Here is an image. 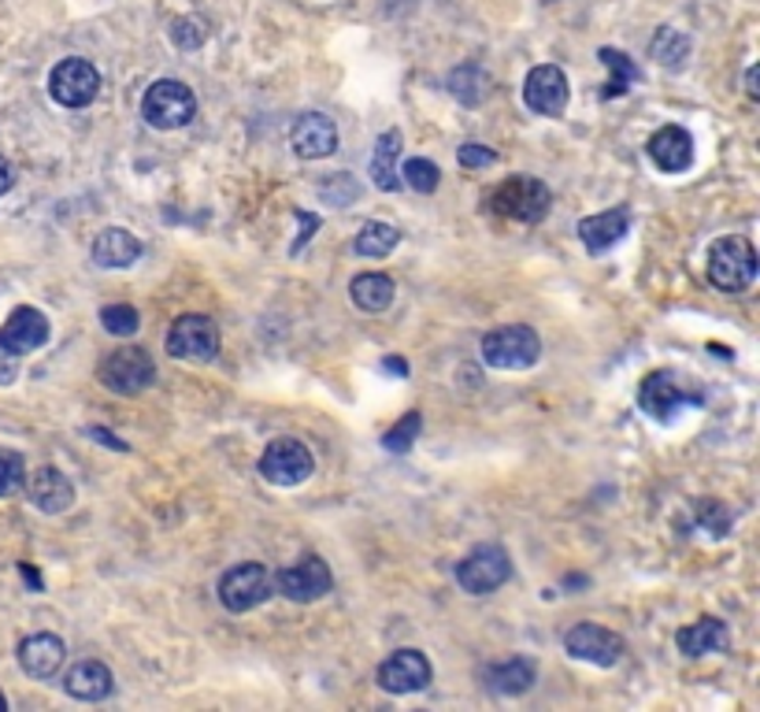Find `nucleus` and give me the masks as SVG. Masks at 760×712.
<instances>
[{
    "label": "nucleus",
    "mask_w": 760,
    "mask_h": 712,
    "mask_svg": "<svg viewBox=\"0 0 760 712\" xmlns=\"http://www.w3.org/2000/svg\"><path fill=\"white\" fill-rule=\"evenodd\" d=\"M101 323L108 334L127 338V334H138L141 315H138V308H130V305H108V308H101Z\"/></svg>",
    "instance_id": "35"
},
{
    "label": "nucleus",
    "mask_w": 760,
    "mask_h": 712,
    "mask_svg": "<svg viewBox=\"0 0 760 712\" xmlns=\"http://www.w3.org/2000/svg\"><path fill=\"white\" fill-rule=\"evenodd\" d=\"M627 227H631V208L620 205L612 211H601V216L579 219V238L594 256H601V253H609L623 234H627Z\"/></svg>",
    "instance_id": "21"
},
{
    "label": "nucleus",
    "mask_w": 760,
    "mask_h": 712,
    "mask_svg": "<svg viewBox=\"0 0 760 712\" xmlns=\"http://www.w3.org/2000/svg\"><path fill=\"white\" fill-rule=\"evenodd\" d=\"M26 490H31V502L42 508V513H49V516L67 513L71 502H74V486L67 483V475L60 468H49V464L34 471Z\"/></svg>",
    "instance_id": "22"
},
{
    "label": "nucleus",
    "mask_w": 760,
    "mask_h": 712,
    "mask_svg": "<svg viewBox=\"0 0 760 712\" xmlns=\"http://www.w3.org/2000/svg\"><path fill=\"white\" fill-rule=\"evenodd\" d=\"M698 524L705 527L712 538H727L735 516H730V508L724 502H716V497H701V502H698Z\"/></svg>",
    "instance_id": "33"
},
{
    "label": "nucleus",
    "mask_w": 760,
    "mask_h": 712,
    "mask_svg": "<svg viewBox=\"0 0 760 712\" xmlns=\"http://www.w3.org/2000/svg\"><path fill=\"white\" fill-rule=\"evenodd\" d=\"M676 646L682 657H705V653H719L730 646V631L716 616H701V620L676 631Z\"/></svg>",
    "instance_id": "20"
},
{
    "label": "nucleus",
    "mask_w": 760,
    "mask_h": 712,
    "mask_svg": "<svg viewBox=\"0 0 760 712\" xmlns=\"http://www.w3.org/2000/svg\"><path fill=\"white\" fill-rule=\"evenodd\" d=\"M709 283L724 294H742L753 286L757 278V253L746 238L738 234H727V238H716L709 249Z\"/></svg>",
    "instance_id": "2"
},
{
    "label": "nucleus",
    "mask_w": 760,
    "mask_h": 712,
    "mask_svg": "<svg viewBox=\"0 0 760 712\" xmlns=\"http://www.w3.org/2000/svg\"><path fill=\"white\" fill-rule=\"evenodd\" d=\"M272 586L283 598H290L297 605H308V601H315V598H323V594H331V586H334V575H331V567H326L320 556H301L297 564L290 567H283V572L275 575Z\"/></svg>",
    "instance_id": "12"
},
{
    "label": "nucleus",
    "mask_w": 760,
    "mask_h": 712,
    "mask_svg": "<svg viewBox=\"0 0 760 712\" xmlns=\"http://www.w3.org/2000/svg\"><path fill=\"white\" fill-rule=\"evenodd\" d=\"M646 152H649V160L657 163L660 171L679 175V171H687L690 163H694V138H690L682 127H660L649 138Z\"/></svg>",
    "instance_id": "19"
},
{
    "label": "nucleus",
    "mask_w": 760,
    "mask_h": 712,
    "mask_svg": "<svg viewBox=\"0 0 760 712\" xmlns=\"http://www.w3.org/2000/svg\"><path fill=\"white\" fill-rule=\"evenodd\" d=\"M90 438H97V441H104V446L119 449V453H127V441H119L115 435H108V430H101V427H90Z\"/></svg>",
    "instance_id": "42"
},
{
    "label": "nucleus",
    "mask_w": 760,
    "mask_h": 712,
    "mask_svg": "<svg viewBox=\"0 0 760 712\" xmlns=\"http://www.w3.org/2000/svg\"><path fill=\"white\" fill-rule=\"evenodd\" d=\"M457 160H460V168L479 171V168H490V163L497 160V152L490 146H479V141H468V146H460Z\"/></svg>",
    "instance_id": "39"
},
{
    "label": "nucleus",
    "mask_w": 760,
    "mask_h": 712,
    "mask_svg": "<svg viewBox=\"0 0 760 712\" xmlns=\"http://www.w3.org/2000/svg\"><path fill=\"white\" fill-rule=\"evenodd\" d=\"M290 146L301 160H323L338 149V127H334L331 115L304 112V115H297V123L290 130Z\"/></svg>",
    "instance_id": "16"
},
{
    "label": "nucleus",
    "mask_w": 760,
    "mask_h": 712,
    "mask_svg": "<svg viewBox=\"0 0 760 712\" xmlns=\"http://www.w3.org/2000/svg\"><path fill=\"white\" fill-rule=\"evenodd\" d=\"M701 401H705L701 387H694V382H687L679 371H668V368L649 371L646 379H642V387H638L642 412L653 416L657 423H671L682 409L701 405Z\"/></svg>",
    "instance_id": "1"
},
{
    "label": "nucleus",
    "mask_w": 760,
    "mask_h": 712,
    "mask_svg": "<svg viewBox=\"0 0 760 712\" xmlns=\"http://www.w3.org/2000/svg\"><path fill=\"white\" fill-rule=\"evenodd\" d=\"M382 368H387L390 375H401V379L408 375V364L401 360V356H387V360H382Z\"/></svg>",
    "instance_id": "44"
},
{
    "label": "nucleus",
    "mask_w": 760,
    "mask_h": 712,
    "mask_svg": "<svg viewBox=\"0 0 760 712\" xmlns=\"http://www.w3.org/2000/svg\"><path fill=\"white\" fill-rule=\"evenodd\" d=\"M112 687H115L112 668H108V664H101V661H79L64 676L67 698H74V701H104L112 694Z\"/></svg>",
    "instance_id": "23"
},
{
    "label": "nucleus",
    "mask_w": 760,
    "mask_h": 712,
    "mask_svg": "<svg viewBox=\"0 0 760 712\" xmlns=\"http://www.w3.org/2000/svg\"><path fill=\"white\" fill-rule=\"evenodd\" d=\"M12 182H15V175H12V163H8L4 157H0V197H4L8 190H12Z\"/></svg>",
    "instance_id": "43"
},
{
    "label": "nucleus",
    "mask_w": 760,
    "mask_h": 712,
    "mask_svg": "<svg viewBox=\"0 0 760 712\" xmlns=\"http://www.w3.org/2000/svg\"><path fill=\"white\" fill-rule=\"evenodd\" d=\"M375 679L387 694H419L430 682V661L419 650H398L379 664Z\"/></svg>",
    "instance_id": "15"
},
{
    "label": "nucleus",
    "mask_w": 760,
    "mask_h": 712,
    "mask_svg": "<svg viewBox=\"0 0 760 712\" xmlns=\"http://www.w3.org/2000/svg\"><path fill=\"white\" fill-rule=\"evenodd\" d=\"M398 157H401V134L398 130H387L379 141H375V152H371V163H368L375 186L387 190V194H398V190H401Z\"/></svg>",
    "instance_id": "26"
},
{
    "label": "nucleus",
    "mask_w": 760,
    "mask_h": 712,
    "mask_svg": "<svg viewBox=\"0 0 760 712\" xmlns=\"http://www.w3.org/2000/svg\"><path fill=\"white\" fill-rule=\"evenodd\" d=\"M550 4H553V0H550Z\"/></svg>",
    "instance_id": "48"
},
{
    "label": "nucleus",
    "mask_w": 760,
    "mask_h": 712,
    "mask_svg": "<svg viewBox=\"0 0 760 712\" xmlns=\"http://www.w3.org/2000/svg\"><path fill=\"white\" fill-rule=\"evenodd\" d=\"M398 245H401V230L393 227V223H379V219H375V223H364L360 234H356V242H353L356 253L368 256V260L390 256Z\"/></svg>",
    "instance_id": "30"
},
{
    "label": "nucleus",
    "mask_w": 760,
    "mask_h": 712,
    "mask_svg": "<svg viewBox=\"0 0 760 712\" xmlns=\"http://www.w3.org/2000/svg\"><path fill=\"white\" fill-rule=\"evenodd\" d=\"M349 297L360 312H387L393 301V278L382 272H368V275H356L349 286Z\"/></svg>",
    "instance_id": "27"
},
{
    "label": "nucleus",
    "mask_w": 760,
    "mask_h": 712,
    "mask_svg": "<svg viewBox=\"0 0 760 712\" xmlns=\"http://www.w3.org/2000/svg\"><path fill=\"white\" fill-rule=\"evenodd\" d=\"M490 211L497 216H508L516 223H538V219L550 211L553 205V194L542 179H531V175H508L502 186L490 194Z\"/></svg>",
    "instance_id": "3"
},
{
    "label": "nucleus",
    "mask_w": 760,
    "mask_h": 712,
    "mask_svg": "<svg viewBox=\"0 0 760 712\" xmlns=\"http://www.w3.org/2000/svg\"><path fill=\"white\" fill-rule=\"evenodd\" d=\"M171 42H175L182 53H194L208 42V23L200 15H179L175 23H171Z\"/></svg>",
    "instance_id": "32"
},
{
    "label": "nucleus",
    "mask_w": 760,
    "mask_h": 712,
    "mask_svg": "<svg viewBox=\"0 0 760 712\" xmlns=\"http://www.w3.org/2000/svg\"><path fill=\"white\" fill-rule=\"evenodd\" d=\"M15 379H19V356L0 345V387H12Z\"/></svg>",
    "instance_id": "41"
},
{
    "label": "nucleus",
    "mask_w": 760,
    "mask_h": 712,
    "mask_svg": "<svg viewBox=\"0 0 760 712\" xmlns=\"http://www.w3.org/2000/svg\"><path fill=\"white\" fill-rule=\"evenodd\" d=\"M168 353L175 360H211L219 353V326L211 315L186 312L171 323L168 331Z\"/></svg>",
    "instance_id": "10"
},
{
    "label": "nucleus",
    "mask_w": 760,
    "mask_h": 712,
    "mask_svg": "<svg viewBox=\"0 0 760 712\" xmlns=\"http://www.w3.org/2000/svg\"><path fill=\"white\" fill-rule=\"evenodd\" d=\"M23 479H26L23 457L12 453V449H0V497L15 494V490L23 486Z\"/></svg>",
    "instance_id": "37"
},
{
    "label": "nucleus",
    "mask_w": 760,
    "mask_h": 712,
    "mask_svg": "<svg viewBox=\"0 0 760 712\" xmlns=\"http://www.w3.org/2000/svg\"><path fill=\"white\" fill-rule=\"evenodd\" d=\"M67 650L56 634H31L19 642V664L31 679H53L64 668Z\"/></svg>",
    "instance_id": "18"
},
{
    "label": "nucleus",
    "mask_w": 760,
    "mask_h": 712,
    "mask_svg": "<svg viewBox=\"0 0 760 712\" xmlns=\"http://www.w3.org/2000/svg\"><path fill=\"white\" fill-rule=\"evenodd\" d=\"M419 430H423V416H419V412H408L405 420L393 423L387 435H382V446H387L390 453H408V449L416 446Z\"/></svg>",
    "instance_id": "34"
},
{
    "label": "nucleus",
    "mask_w": 760,
    "mask_h": 712,
    "mask_svg": "<svg viewBox=\"0 0 760 712\" xmlns=\"http://www.w3.org/2000/svg\"><path fill=\"white\" fill-rule=\"evenodd\" d=\"M564 650L572 653L575 661H586V664H598V668H612L620 664L623 657V639L601 623H575L572 631L564 634Z\"/></svg>",
    "instance_id": "13"
},
{
    "label": "nucleus",
    "mask_w": 760,
    "mask_h": 712,
    "mask_svg": "<svg viewBox=\"0 0 760 712\" xmlns=\"http://www.w3.org/2000/svg\"><path fill=\"white\" fill-rule=\"evenodd\" d=\"M490 90H494V82H490V74L479 64H464L449 74V93H453L464 108H479V104L490 97Z\"/></svg>",
    "instance_id": "28"
},
{
    "label": "nucleus",
    "mask_w": 760,
    "mask_h": 712,
    "mask_svg": "<svg viewBox=\"0 0 760 712\" xmlns=\"http://www.w3.org/2000/svg\"><path fill=\"white\" fill-rule=\"evenodd\" d=\"M19 572H23V575H26V583H31V586H34V590H42V579H37V572H34V567H31V564H19Z\"/></svg>",
    "instance_id": "46"
},
{
    "label": "nucleus",
    "mask_w": 760,
    "mask_h": 712,
    "mask_svg": "<svg viewBox=\"0 0 760 712\" xmlns=\"http://www.w3.org/2000/svg\"><path fill=\"white\" fill-rule=\"evenodd\" d=\"M101 93V74L90 60H79V56H67L53 67L49 74V97L64 108H85L93 104Z\"/></svg>",
    "instance_id": "7"
},
{
    "label": "nucleus",
    "mask_w": 760,
    "mask_h": 712,
    "mask_svg": "<svg viewBox=\"0 0 760 712\" xmlns=\"http://www.w3.org/2000/svg\"><path fill=\"white\" fill-rule=\"evenodd\" d=\"M486 687L494 694H505V698H516V694H527L534 687V664L516 657V661H502V664H490L483 671Z\"/></svg>",
    "instance_id": "25"
},
{
    "label": "nucleus",
    "mask_w": 760,
    "mask_h": 712,
    "mask_svg": "<svg viewBox=\"0 0 760 712\" xmlns=\"http://www.w3.org/2000/svg\"><path fill=\"white\" fill-rule=\"evenodd\" d=\"M141 115H146L149 127L157 130H179L186 127L197 115V97L186 82L179 79H160L146 90V101H141Z\"/></svg>",
    "instance_id": "5"
},
{
    "label": "nucleus",
    "mask_w": 760,
    "mask_h": 712,
    "mask_svg": "<svg viewBox=\"0 0 760 712\" xmlns=\"http://www.w3.org/2000/svg\"><path fill=\"white\" fill-rule=\"evenodd\" d=\"M567 97H572V90H567V74L561 71V67L556 64L531 67V74H527V82H523L527 108L545 115V119H556V115H564Z\"/></svg>",
    "instance_id": "14"
},
{
    "label": "nucleus",
    "mask_w": 760,
    "mask_h": 712,
    "mask_svg": "<svg viewBox=\"0 0 760 712\" xmlns=\"http://www.w3.org/2000/svg\"><path fill=\"white\" fill-rule=\"evenodd\" d=\"M438 182H441L438 163H430V160H423V157L405 163V186H412L416 194H435Z\"/></svg>",
    "instance_id": "36"
},
{
    "label": "nucleus",
    "mask_w": 760,
    "mask_h": 712,
    "mask_svg": "<svg viewBox=\"0 0 760 712\" xmlns=\"http://www.w3.org/2000/svg\"><path fill=\"white\" fill-rule=\"evenodd\" d=\"M4 709H8V701H4V698H0V712H4Z\"/></svg>",
    "instance_id": "47"
},
{
    "label": "nucleus",
    "mask_w": 760,
    "mask_h": 712,
    "mask_svg": "<svg viewBox=\"0 0 760 712\" xmlns=\"http://www.w3.org/2000/svg\"><path fill=\"white\" fill-rule=\"evenodd\" d=\"M272 594H275L272 575H267V567L256 561L234 564L230 572H223V579H219V601H223V609L230 612L256 609V605H264Z\"/></svg>",
    "instance_id": "8"
},
{
    "label": "nucleus",
    "mask_w": 760,
    "mask_h": 712,
    "mask_svg": "<svg viewBox=\"0 0 760 712\" xmlns=\"http://www.w3.org/2000/svg\"><path fill=\"white\" fill-rule=\"evenodd\" d=\"M360 197V186H356L353 175H326L323 179V200H331V205H353V200Z\"/></svg>",
    "instance_id": "38"
},
{
    "label": "nucleus",
    "mask_w": 760,
    "mask_h": 712,
    "mask_svg": "<svg viewBox=\"0 0 760 712\" xmlns=\"http://www.w3.org/2000/svg\"><path fill=\"white\" fill-rule=\"evenodd\" d=\"M315 460L308 453L304 441L297 438H275L272 446L260 457V475L275 486H301L308 475H312Z\"/></svg>",
    "instance_id": "11"
},
{
    "label": "nucleus",
    "mask_w": 760,
    "mask_h": 712,
    "mask_svg": "<svg viewBox=\"0 0 760 712\" xmlns=\"http://www.w3.org/2000/svg\"><path fill=\"white\" fill-rule=\"evenodd\" d=\"M513 579V561L502 546H479L471 550L464 561L457 564V583L464 586L468 594L483 598V594H494L497 586H505Z\"/></svg>",
    "instance_id": "9"
},
{
    "label": "nucleus",
    "mask_w": 760,
    "mask_h": 712,
    "mask_svg": "<svg viewBox=\"0 0 760 712\" xmlns=\"http://www.w3.org/2000/svg\"><path fill=\"white\" fill-rule=\"evenodd\" d=\"M542 356V342H538L534 326L527 323H508L497 326L483 338V360L497 371H523L534 368Z\"/></svg>",
    "instance_id": "4"
},
{
    "label": "nucleus",
    "mask_w": 760,
    "mask_h": 712,
    "mask_svg": "<svg viewBox=\"0 0 760 712\" xmlns=\"http://www.w3.org/2000/svg\"><path fill=\"white\" fill-rule=\"evenodd\" d=\"M45 342H49V320H45V312H37L31 305L15 308L4 320V326H0V345L15 356L42 349Z\"/></svg>",
    "instance_id": "17"
},
{
    "label": "nucleus",
    "mask_w": 760,
    "mask_h": 712,
    "mask_svg": "<svg viewBox=\"0 0 760 712\" xmlns=\"http://www.w3.org/2000/svg\"><path fill=\"white\" fill-rule=\"evenodd\" d=\"M649 53L660 67L679 71V67L690 60V37L682 31H671V26H660L657 37H653V45H649Z\"/></svg>",
    "instance_id": "31"
},
{
    "label": "nucleus",
    "mask_w": 760,
    "mask_h": 712,
    "mask_svg": "<svg viewBox=\"0 0 760 712\" xmlns=\"http://www.w3.org/2000/svg\"><path fill=\"white\" fill-rule=\"evenodd\" d=\"M746 90H749V97H760V90H757V67H749V71H746Z\"/></svg>",
    "instance_id": "45"
},
{
    "label": "nucleus",
    "mask_w": 760,
    "mask_h": 712,
    "mask_svg": "<svg viewBox=\"0 0 760 712\" xmlns=\"http://www.w3.org/2000/svg\"><path fill=\"white\" fill-rule=\"evenodd\" d=\"M97 379L112 393L130 398V393H141L152 379H157V364H152V356L146 349H138V345H123V349H115L101 360Z\"/></svg>",
    "instance_id": "6"
},
{
    "label": "nucleus",
    "mask_w": 760,
    "mask_h": 712,
    "mask_svg": "<svg viewBox=\"0 0 760 712\" xmlns=\"http://www.w3.org/2000/svg\"><path fill=\"white\" fill-rule=\"evenodd\" d=\"M138 256H141V242L123 227L101 230L97 242H93V260H97V267H112V272H119V267H130Z\"/></svg>",
    "instance_id": "24"
},
{
    "label": "nucleus",
    "mask_w": 760,
    "mask_h": 712,
    "mask_svg": "<svg viewBox=\"0 0 760 712\" xmlns=\"http://www.w3.org/2000/svg\"><path fill=\"white\" fill-rule=\"evenodd\" d=\"M293 216H297V223H301V234H297V242H293V253H301L308 238L320 230V216H312V211H304V208H293Z\"/></svg>",
    "instance_id": "40"
},
{
    "label": "nucleus",
    "mask_w": 760,
    "mask_h": 712,
    "mask_svg": "<svg viewBox=\"0 0 760 712\" xmlns=\"http://www.w3.org/2000/svg\"><path fill=\"white\" fill-rule=\"evenodd\" d=\"M598 56H601V64L609 67V82H604V90H601L604 101L623 97V93H627V85L642 79V67L634 64L627 53H620V49H601Z\"/></svg>",
    "instance_id": "29"
}]
</instances>
